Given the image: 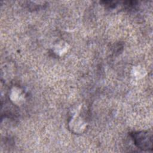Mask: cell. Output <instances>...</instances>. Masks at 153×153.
Listing matches in <instances>:
<instances>
[{
    "instance_id": "6da1fadb",
    "label": "cell",
    "mask_w": 153,
    "mask_h": 153,
    "mask_svg": "<svg viewBox=\"0 0 153 153\" xmlns=\"http://www.w3.org/2000/svg\"><path fill=\"white\" fill-rule=\"evenodd\" d=\"M135 145L145 151L151 150L152 148V134L149 131H136L131 134Z\"/></svg>"
}]
</instances>
